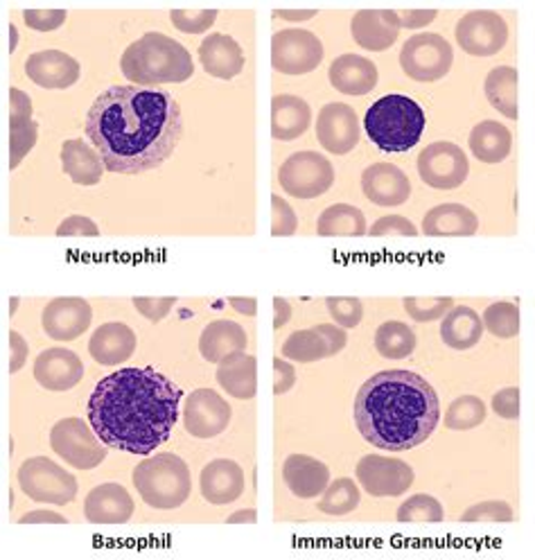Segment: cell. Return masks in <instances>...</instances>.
Returning <instances> with one entry per match:
<instances>
[{"label": "cell", "instance_id": "obj_1", "mask_svg": "<svg viewBox=\"0 0 535 560\" xmlns=\"http://www.w3.org/2000/svg\"><path fill=\"white\" fill-rule=\"evenodd\" d=\"M84 129L106 170L142 174L174 154L184 118L170 93L129 84L102 91L91 104Z\"/></svg>", "mask_w": 535, "mask_h": 560}, {"label": "cell", "instance_id": "obj_2", "mask_svg": "<svg viewBox=\"0 0 535 560\" xmlns=\"http://www.w3.org/2000/svg\"><path fill=\"white\" fill-rule=\"evenodd\" d=\"M182 398L184 392L152 366L120 369L97 384L86 416L104 445L146 457L170 439Z\"/></svg>", "mask_w": 535, "mask_h": 560}, {"label": "cell", "instance_id": "obj_3", "mask_svg": "<svg viewBox=\"0 0 535 560\" xmlns=\"http://www.w3.org/2000/svg\"><path fill=\"white\" fill-rule=\"evenodd\" d=\"M354 425L367 443L386 452H405L430 439L441 420L432 384L411 371H382L357 392Z\"/></svg>", "mask_w": 535, "mask_h": 560}, {"label": "cell", "instance_id": "obj_4", "mask_svg": "<svg viewBox=\"0 0 535 560\" xmlns=\"http://www.w3.org/2000/svg\"><path fill=\"white\" fill-rule=\"evenodd\" d=\"M120 70L136 86H159L190 80L195 63L186 46L161 32H148L125 50Z\"/></svg>", "mask_w": 535, "mask_h": 560}, {"label": "cell", "instance_id": "obj_5", "mask_svg": "<svg viewBox=\"0 0 535 560\" xmlns=\"http://www.w3.org/2000/svg\"><path fill=\"white\" fill-rule=\"evenodd\" d=\"M427 127L424 112L420 104L407 95L391 93L373 102V107L364 116V129L373 145L382 152L400 154L409 152Z\"/></svg>", "mask_w": 535, "mask_h": 560}, {"label": "cell", "instance_id": "obj_6", "mask_svg": "<svg viewBox=\"0 0 535 560\" xmlns=\"http://www.w3.org/2000/svg\"><path fill=\"white\" fill-rule=\"evenodd\" d=\"M131 481L142 502L159 511L184 506L193 490L188 464L170 452L140 462L131 472Z\"/></svg>", "mask_w": 535, "mask_h": 560}, {"label": "cell", "instance_id": "obj_7", "mask_svg": "<svg viewBox=\"0 0 535 560\" xmlns=\"http://www.w3.org/2000/svg\"><path fill=\"white\" fill-rule=\"evenodd\" d=\"M19 486L23 493L39 502L63 506L78 495V479L48 457H32L19 468Z\"/></svg>", "mask_w": 535, "mask_h": 560}, {"label": "cell", "instance_id": "obj_8", "mask_svg": "<svg viewBox=\"0 0 535 560\" xmlns=\"http://www.w3.org/2000/svg\"><path fill=\"white\" fill-rule=\"evenodd\" d=\"M50 447L59 457L78 470H93L104 459L106 452L102 439L95 434L91 423L82 418H63L50 430Z\"/></svg>", "mask_w": 535, "mask_h": 560}, {"label": "cell", "instance_id": "obj_9", "mask_svg": "<svg viewBox=\"0 0 535 560\" xmlns=\"http://www.w3.org/2000/svg\"><path fill=\"white\" fill-rule=\"evenodd\" d=\"M278 184L290 197L314 199L335 184L333 163L318 152H296L278 170Z\"/></svg>", "mask_w": 535, "mask_h": 560}, {"label": "cell", "instance_id": "obj_10", "mask_svg": "<svg viewBox=\"0 0 535 560\" xmlns=\"http://www.w3.org/2000/svg\"><path fill=\"white\" fill-rule=\"evenodd\" d=\"M454 61L452 46L437 32H422L409 37L400 50V66L416 82L443 80Z\"/></svg>", "mask_w": 535, "mask_h": 560}, {"label": "cell", "instance_id": "obj_11", "mask_svg": "<svg viewBox=\"0 0 535 560\" xmlns=\"http://www.w3.org/2000/svg\"><path fill=\"white\" fill-rule=\"evenodd\" d=\"M324 61V44L310 30H280L271 37V66L282 75H307Z\"/></svg>", "mask_w": 535, "mask_h": 560}, {"label": "cell", "instance_id": "obj_12", "mask_svg": "<svg viewBox=\"0 0 535 560\" xmlns=\"http://www.w3.org/2000/svg\"><path fill=\"white\" fill-rule=\"evenodd\" d=\"M456 44L473 57H492L509 42L507 21L492 10L468 12L456 23Z\"/></svg>", "mask_w": 535, "mask_h": 560}, {"label": "cell", "instance_id": "obj_13", "mask_svg": "<svg viewBox=\"0 0 535 560\" xmlns=\"http://www.w3.org/2000/svg\"><path fill=\"white\" fill-rule=\"evenodd\" d=\"M470 163L463 150L447 140L427 145L418 154L420 179L437 190H454L468 179Z\"/></svg>", "mask_w": 535, "mask_h": 560}, {"label": "cell", "instance_id": "obj_14", "mask_svg": "<svg viewBox=\"0 0 535 560\" xmlns=\"http://www.w3.org/2000/svg\"><path fill=\"white\" fill-rule=\"evenodd\" d=\"M357 481L373 498H398L405 495L414 483V468L396 457H382V454H367L357 464Z\"/></svg>", "mask_w": 535, "mask_h": 560}, {"label": "cell", "instance_id": "obj_15", "mask_svg": "<svg viewBox=\"0 0 535 560\" xmlns=\"http://www.w3.org/2000/svg\"><path fill=\"white\" fill-rule=\"evenodd\" d=\"M318 145L330 154H348L360 145V120L346 102H330L318 112L316 120Z\"/></svg>", "mask_w": 535, "mask_h": 560}, {"label": "cell", "instance_id": "obj_16", "mask_svg": "<svg viewBox=\"0 0 535 560\" xmlns=\"http://www.w3.org/2000/svg\"><path fill=\"white\" fill-rule=\"evenodd\" d=\"M229 402L212 389H197L186 398L184 428L195 439H216L231 423Z\"/></svg>", "mask_w": 535, "mask_h": 560}, {"label": "cell", "instance_id": "obj_17", "mask_svg": "<svg viewBox=\"0 0 535 560\" xmlns=\"http://www.w3.org/2000/svg\"><path fill=\"white\" fill-rule=\"evenodd\" d=\"M91 319L93 310L89 301L80 296H59L44 307L42 326L55 341H73L89 330Z\"/></svg>", "mask_w": 535, "mask_h": 560}, {"label": "cell", "instance_id": "obj_18", "mask_svg": "<svg viewBox=\"0 0 535 560\" xmlns=\"http://www.w3.org/2000/svg\"><path fill=\"white\" fill-rule=\"evenodd\" d=\"M350 32L357 46L371 52H384L400 37L398 10H360L350 21Z\"/></svg>", "mask_w": 535, "mask_h": 560}, {"label": "cell", "instance_id": "obj_19", "mask_svg": "<svg viewBox=\"0 0 535 560\" xmlns=\"http://www.w3.org/2000/svg\"><path fill=\"white\" fill-rule=\"evenodd\" d=\"M84 377L82 360L68 348H48L34 362V380L48 392H68Z\"/></svg>", "mask_w": 535, "mask_h": 560}, {"label": "cell", "instance_id": "obj_20", "mask_svg": "<svg viewBox=\"0 0 535 560\" xmlns=\"http://www.w3.org/2000/svg\"><path fill=\"white\" fill-rule=\"evenodd\" d=\"M25 75L42 89L61 91L80 80V63L61 50H39L27 57Z\"/></svg>", "mask_w": 535, "mask_h": 560}, {"label": "cell", "instance_id": "obj_21", "mask_svg": "<svg viewBox=\"0 0 535 560\" xmlns=\"http://www.w3.org/2000/svg\"><path fill=\"white\" fill-rule=\"evenodd\" d=\"M362 190L375 206H403L411 195L407 174L394 163H373L362 174Z\"/></svg>", "mask_w": 535, "mask_h": 560}, {"label": "cell", "instance_id": "obj_22", "mask_svg": "<svg viewBox=\"0 0 535 560\" xmlns=\"http://www.w3.org/2000/svg\"><path fill=\"white\" fill-rule=\"evenodd\" d=\"M199 488L212 506L233 504L244 493V470L233 459H216L203 466Z\"/></svg>", "mask_w": 535, "mask_h": 560}, {"label": "cell", "instance_id": "obj_23", "mask_svg": "<svg viewBox=\"0 0 535 560\" xmlns=\"http://www.w3.org/2000/svg\"><path fill=\"white\" fill-rule=\"evenodd\" d=\"M84 515L91 524L116 527V524L129 522L133 515V500L120 483H100L86 495Z\"/></svg>", "mask_w": 535, "mask_h": 560}, {"label": "cell", "instance_id": "obj_24", "mask_svg": "<svg viewBox=\"0 0 535 560\" xmlns=\"http://www.w3.org/2000/svg\"><path fill=\"white\" fill-rule=\"evenodd\" d=\"M282 479L296 498L312 500L330 486V470L324 462L307 454H290L282 464Z\"/></svg>", "mask_w": 535, "mask_h": 560}, {"label": "cell", "instance_id": "obj_25", "mask_svg": "<svg viewBox=\"0 0 535 560\" xmlns=\"http://www.w3.org/2000/svg\"><path fill=\"white\" fill-rule=\"evenodd\" d=\"M199 59L206 73L218 80H235L244 68V52L240 44L222 32L208 34L201 42Z\"/></svg>", "mask_w": 535, "mask_h": 560}, {"label": "cell", "instance_id": "obj_26", "mask_svg": "<svg viewBox=\"0 0 535 560\" xmlns=\"http://www.w3.org/2000/svg\"><path fill=\"white\" fill-rule=\"evenodd\" d=\"M330 84L344 95H369L380 80L377 66L362 55H339L328 70Z\"/></svg>", "mask_w": 535, "mask_h": 560}, {"label": "cell", "instance_id": "obj_27", "mask_svg": "<svg viewBox=\"0 0 535 560\" xmlns=\"http://www.w3.org/2000/svg\"><path fill=\"white\" fill-rule=\"evenodd\" d=\"M12 116H10V167H19L21 161L37 145L39 125L32 120V100L21 89H10Z\"/></svg>", "mask_w": 535, "mask_h": 560}, {"label": "cell", "instance_id": "obj_28", "mask_svg": "<svg viewBox=\"0 0 535 560\" xmlns=\"http://www.w3.org/2000/svg\"><path fill=\"white\" fill-rule=\"evenodd\" d=\"M136 350V335L125 324H104L100 326L91 341L89 353L102 366H118L127 362Z\"/></svg>", "mask_w": 535, "mask_h": 560}, {"label": "cell", "instance_id": "obj_29", "mask_svg": "<svg viewBox=\"0 0 535 560\" xmlns=\"http://www.w3.org/2000/svg\"><path fill=\"white\" fill-rule=\"evenodd\" d=\"M477 229V215L463 203H441L422 218V233L430 237H470Z\"/></svg>", "mask_w": 535, "mask_h": 560}, {"label": "cell", "instance_id": "obj_30", "mask_svg": "<svg viewBox=\"0 0 535 560\" xmlns=\"http://www.w3.org/2000/svg\"><path fill=\"white\" fill-rule=\"evenodd\" d=\"M246 343L248 339L240 324L229 319H218V322H210L203 328L199 337V353L206 362L220 364L224 358L233 353H244Z\"/></svg>", "mask_w": 535, "mask_h": 560}, {"label": "cell", "instance_id": "obj_31", "mask_svg": "<svg viewBox=\"0 0 535 560\" xmlns=\"http://www.w3.org/2000/svg\"><path fill=\"white\" fill-rule=\"evenodd\" d=\"M220 387L237 400H252L258 392V362L254 355L233 353L218 364Z\"/></svg>", "mask_w": 535, "mask_h": 560}, {"label": "cell", "instance_id": "obj_32", "mask_svg": "<svg viewBox=\"0 0 535 560\" xmlns=\"http://www.w3.org/2000/svg\"><path fill=\"white\" fill-rule=\"evenodd\" d=\"M310 122L312 109L303 97L282 93L271 100V136L276 140H294L303 136Z\"/></svg>", "mask_w": 535, "mask_h": 560}, {"label": "cell", "instance_id": "obj_33", "mask_svg": "<svg viewBox=\"0 0 535 560\" xmlns=\"http://www.w3.org/2000/svg\"><path fill=\"white\" fill-rule=\"evenodd\" d=\"M61 167L78 186H97L102 170H106L100 152L86 145L82 138H70L61 145Z\"/></svg>", "mask_w": 535, "mask_h": 560}, {"label": "cell", "instance_id": "obj_34", "mask_svg": "<svg viewBox=\"0 0 535 560\" xmlns=\"http://www.w3.org/2000/svg\"><path fill=\"white\" fill-rule=\"evenodd\" d=\"M484 330V319L473 307L454 305L441 324V339L454 350H470L481 341Z\"/></svg>", "mask_w": 535, "mask_h": 560}, {"label": "cell", "instance_id": "obj_35", "mask_svg": "<svg viewBox=\"0 0 535 560\" xmlns=\"http://www.w3.org/2000/svg\"><path fill=\"white\" fill-rule=\"evenodd\" d=\"M513 148V136L509 127L497 120H484L470 131V150L481 163H502Z\"/></svg>", "mask_w": 535, "mask_h": 560}, {"label": "cell", "instance_id": "obj_36", "mask_svg": "<svg viewBox=\"0 0 535 560\" xmlns=\"http://www.w3.org/2000/svg\"><path fill=\"white\" fill-rule=\"evenodd\" d=\"M321 237H360L367 235V218L357 206L335 203L321 213L316 222Z\"/></svg>", "mask_w": 535, "mask_h": 560}, {"label": "cell", "instance_id": "obj_37", "mask_svg": "<svg viewBox=\"0 0 535 560\" xmlns=\"http://www.w3.org/2000/svg\"><path fill=\"white\" fill-rule=\"evenodd\" d=\"M486 97L509 120H517V70L513 66H497L486 78Z\"/></svg>", "mask_w": 535, "mask_h": 560}, {"label": "cell", "instance_id": "obj_38", "mask_svg": "<svg viewBox=\"0 0 535 560\" xmlns=\"http://www.w3.org/2000/svg\"><path fill=\"white\" fill-rule=\"evenodd\" d=\"M282 355L288 358V360H292V362H301V364H310V362H318V360H324V358H333L326 337L321 335L316 328L292 332L288 337V341L282 343Z\"/></svg>", "mask_w": 535, "mask_h": 560}, {"label": "cell", "instance_id": "obj_39", "mask_svg": "<svg viewBox=\"0 0 535 560\" xmlns=\"http://www.w3.org/2000/svg\"><path fill=\"white\" fill-rule=\"evenodd\" d=\"M375 348L386 360H405L416 350V335L403 322H386L375 332Z\"/></svg>", "mask_w": 535, "mask_h": 560}, {"label": "cell", "instance_id": "obj_40", "mask_svg": "<svg viewBox=\"0 0 535 560\" xmlns=\"http://www.w3.org/2000/svg\"><path fill=\"white\" fill-rule=\"evenodd\" d=\"M360 488L354 486L352 479H337L333 481L326 490L324 498L318 500V511L326 515H348L352 513L357 506H360Z\"/></svg>", "mask_w": 535, "mask_h": 560}, {"label": "cell", "instance_id": "obj_41", "mask_svg": "<svg viewBox=\"0 0 535 560\" xmlns=\"http://www.w3.org/2000/svg\"><path fill=\"white\" fill-rule=\"evenodd\" d=\"M486 420V405L477 396H461L445 411V428L466 432L479 428Z\"/></svg>", "mask_w": 535, "mask_h": 560}, {"label": "cell", "instance_id": "obj_42", "mask_svg": "<svg viewBox=\"0 0 535 560\" xmlns=\"http://www.w3.org/2000/svg\"><path fill=\"white\" fill-rule=\"evenodd\" d=\"M484 328L499 337L513 339L520 332V310L509 301H497L484 310Z\"/></svg>", "mask_w": 535, "mask_h": 560}, {"label": "cell", "instance_id": "obj_43", "mask_svg": "<svg viewBox=\"0 0 535 560\" xmlns=\"http://www.w3.org/2000/svg\"><path fill=\"white\" fill-rule=\"evenodd\" d=\"M445 513L437 498L432 495H414L398 506V520L405 524H439L443 522Z\"/></svg>", "mask_w": 535, "mask_h": 560}, {"label": "cell", "instance_id": "obj_44", "mask_svg": "<svg viewBox=\"0 0 535 560\" xmlns=\"http://www.w3.org/2000/svg\"><path fill=\"white\" fill-rule=\"evenodd\" d=\"M409 317L418 324L437 322L454 307V299L450 296H407L403 301Z\"/></svg>", "mask_w": 535, "mask_h": 560}, {"label": "cell", "instance_id": "obj_45", "mask_svg": "<svg viewBox=\"0 0 535 560\" xmlns=\"http://www.w3.org/2000/svg\"><path fill=\"white\" fill-rule=\"evenodd\" d=\"M218 10H172L170 21L186 34H203L218 21Z\"/></svg>", "mask_w": 535, "mask_h": 560}, {"label": "cell", "instance_id": "obj_46", "mask_svg": "<svg viewBox=\"0 0 535 560\" xmlns=\"http://www.w3.org/2000/svg\"><path fill=\"white\" fill-rule=\"evenodd\" d=\"M330 317L337 322V326L344 328H354L360 326L362 317H364V305L360 299L354 296H330L326 301Z\"/></svg>", "mask_w": 535, "mask_h": 560}, {"label": "cell", "instance_id": "obj_47", "mask_svg": "<svg viewBox=\"0 0 535 560\" xmlns=\"http://www.w3.org/2000/svg\"><path fill=\"white\" fill-rule=\"evenodd\" d=\"M299 229V218L294 208L284 201L280 195H271V235L274 237H290Z\"/></svg>", "mask_w": 535, "mask_h": 560}, {"label": "cell", "instance_id": "obj_48", "mask_svg": "<svg viewBox=\"0 0 535 560\" xmlns=\"http://www.w3.org/2000/svg\"><path fill=\"white\" fill-rule=\"evenodd\" d=\"M513 509L507 502H481L470 506L466 513L461 515V522H513Z\"/></svg>", "mask_w": 535, "mask_h": 560}, {"label": "cell", "instance_id": "obj_49", "mask_svg": "<svg viewBox=\"0 0 535 560\" xmlns=\"http://www.w3.org/2000/svg\"><path fill=\"white\" fill-rule=\"evenodd\" d=\"M373 237H386V235H398V237H414L418 235V229L403 215H384L380 218L373 229H371Z\"/></svg>", "mask_w": 535, "mask_h": 560}, {"label": "cell", "instance_id": "obj_50", "mask_svg": "<svg viewBox=\"0 0 535 560\" xmlns=\"http://www.w3.org/2000/svg\"><path fill=\"white\" fill-rule=\"evenodd\" d=\"M23 21L32 30L53 32L66 23V12L63 10H25Z\"/></svg>", "mask_w": 535, "mask_h": 560}, {"label": "cell", "instance_id": "obj_51", "mask_svg": "<svg viewBox=\"0 0 535 560\" xmlns=\"http://www.w3.org/2000/svg\"><path fill=\"white\" fill-rule=\"evenodd\" d=\"M172 305H174V299H172V296H163V299H152V296H140V299H138V296H136V299H133V307L142 314V317L154 322V324L167 317Z\"/></svg>", "mask_w": 535, "mask_h": 560}, {"label": "cell", "instance_id": "obj_52", "mask_svg": "<svg viewBox=\"0 0 535 560\" xmlns=\"http://www.w3.org/2000/svg\"><path fill=\"white\" fill-rule=\"evenodd\" d=\"M492 411L507 420L520 418V389L507 387L492 396Z\"/></svg>", "mask_w": 535, "mask_h": 560}, {"label": "cell", "instance_id": "obj_53", "mask_svg": "<svg viewBox=\"0 0 535 560\" xmlns=\"http://www.w3.org/2000/svg\"><path fill=\"white\" fill-rule=\"evenodd\" d=\"M57 235L59 237H97L100 229L93 220L84 218V215H70L66 218L59 226H57Z\"/></svg>", "mask_w": 535, "mask_h": 560}, {"label": "cell", "instance_id": "obj_54", "mask_svg": "<svg viewBox=\"0 0 535 560\" xmlns=\"http://www.w3.org/2000/svg\"><path fill=\"white\" fill-rule=\"evenodd\" d=\"M296 382V371L290 362H282V358H274V394L282 396L288 394Z\"/></svg>", "mask_w": 535, "mask_h": 560}, {"label": "cell", "instance_id": "obj_55", "mask_svg": "<svg viewBox=\"0 0 535 560\" xmlns=\"http://www.w3.org/2000/svg\"><path fill=\"white\" fill-rule=\"evenodd\" d=\"M314 328L326 337V341H328V346H330V355H337V353H341V350L346 348L348 335H346L344 328L330 326V324H318V326H314Z\"/></svg>", "mask_w": 535, "mask_h": 560}, {"label": "cell", "instance_id": "obj_56", "mask_svg": "<svg viewBox=\"0 0 535 560\" xmlns=\"http://www.w3.org/2000/svg\"><path fill=\"white\" fill-rule=\"evenodd\" d=\"M398 16H400V27L416 30V27L430 25L439 16V12L437 10H409V12H398Z\"/></svg>", "mask_w": 535, "mask_h": 560}, {"label": "cell", "instance_id": "obj_57", "mask_svg": "<svg viewBox=\"0 0 535 560\" xmlns=\"http://www.w3.org/2000/svg\"><path fill=\"white\" fill-rule=\"evenodd\" d=\"M10 346H12V362H10V371L19 373L23 369V364L27 362V353L30 348L25 343V339L19 332H10Z\"/></svg>", "mask_w": 535, "mask_h": 560}, {"label": "cell", "instance_id": "obj_58", "mask_svg": "<svg viewBox=\"0 0 535 560\" xmlns=\"http://www.w3.org/2000/svg\"><path fill=\"white\" fill-rule=\"evenodd\" d=\"M42 522H48V524H68V520L55 511H32V513H25L19 524H42Z\"/></svg>", "mask_w": 535, "mask_h": 560}, {"label": "cell", "instance_id": "obj_59", "mask_svg": "<svg viewBox=\"0 0 535 560\" xmlns=\"http://www.w3.org/2000/svg\"><path fill=\"white\" fill-rule=\"evenodd\" d=\"M274 312H276L274 314V328L280 330L292 317V305H290V301H284L282 296H276L274 299Z\"/></svg>", "mask_w": 535, "mask_h": 560}, {"label": "cell", "instance_id": "obj_60", "mask_svg": "<svg viewBox=\"0 0 535 560\" xmlns=\"http://www.w3.org/2000/svg\"><path fill=\"white\" fill-rule=\"evenodd\" d=\"M229 305L235 307L244 317H256L258 312V301L256 299H242V296H231Z\"/></svg>", "mask_w": 535, "mask_h": 560}, {"label": "cell", "instance_id": "obj_61", "mask_svg": "<svg viewBox=\"0 0 535 560\" xmlns=\"http://www.w3.org/2000/svg\"><path fill=\"white\" fill-rule=\"evenodd\" d=\"M274 16L284 21H307L316 16V10H276Z\"/></svg>", "mask_w": 535, "mask_h": 560}, {"label": "cell", "instance_id": "obj_62", "mask_svg": "<svg viewBox=\"0 0 535 560\" xmlns=\"http://www.w3.org/2000/svg\"><path fill=\"white\" fill-rule=\"evenodd\" d=\"M256 520H258L256 509H244V511H237V513H233L231 517H226V524H240V522L256 524Z\"/></svg>", "mask_w": 535, "mask_h": 560}, {"label": "cell", "instance_id": "obj_63", "mask_svg": "<svg viewBox=\"0 0 535 560\" xmlns=\"http://www.w3.org/2000/svg\"><path fill=\"white\" fill-rule=\"evenodd\" d=\"M10 34H12V42H10V50H14V48H16V37H19V32H16V27H14V25H10Z\"/></svg>", "mask_w": 535, "mask_h": 560}]
</instances>
